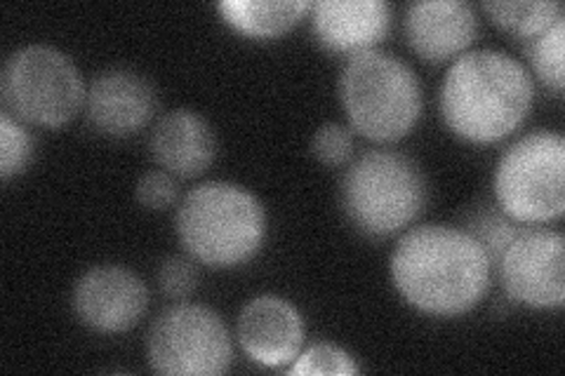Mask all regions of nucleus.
<instances>
[{"label":"nucleus","instance_id":"nucleus-13","mask_svg":"<svg viewBox=\"0 0 565 376\" xmlns=\"http://www.w3.org/2000/svg\"><path fill=\"white\" fill-rule=\"evenodd\" d=\"M405 39L427 62H448L476 41L479 17L465 0H422L405 10Z\"/></svg>","mask_w":565,"mask_h":376},{"label":"nucleus","instance_id":"nucleus-2","mask_svg":"<svg viewBox=\"0 0 565 376\" xmlns=\"http://www.w3.org/2000/svg\"><path fill=\"white\" fill-rule=\"evenodd\" d=\"M533 99V78L519 60L500 50H471L448 68L440 116L459 139L494 144L521 128Z\"/></svg>","mask_w":565,"mask_h":376},{"label":"nucleus","instance_id":"nucleus-5","mask_svg":"<svg viewBox=\"0 0 565 376\" xmlns=\"http://www.w3.org/2000/svg\"><path fill=\"white\" fill-rule=\"evenodd\" d=\"M427 203V182L415 160L396 151H365L342 179L349 222L370 238L396 236Z\"/></svg>","mask_w":565,"mask_h":376},{"label":"nucleus","instance_id":"nucleus-18","mask_svg":"<svg viewBox=\"0 0 565 376\" xmlns=\"http://www.w3.org/2000/svg\"><path fill=\"white\" fill-rule=\"evenodd\" d=\"M563 52H565V20L561 17L542 35L533 41L530 47V62H533L535 76L552 87L556 95L565 87V71H563Z\"/></svg>","mask_w":565,"mask_h":376},{"label":"nucleus","instance_id":"nucleus-24","mask_svg":"<svg viewBox=\"0 0 565 376\" xmlns=\"http://www.w3.org/2000/svg\"><path fill=\"white\" fill-rule=\"evenodd\" d=\"M137 201L139 205H145L147 210H168L177 201V182L170 172L153 170L147 172L139 179L137 184Z\"/></svg>","mask_w":565,"mask_h":376},{"label":"nucleus","instance_id":"nucleus-6","mask_svg":"<svg viewBox=\"0 0 565 376\" xmlns=\"http://www.w3.org/2000/svg\"><path fill=\"white\" fill-rule=\"evenodd\" d=\"M87 87L81 68L52 45H26L12 52L0 74L3 111L12 118L62 128L85 109Z\"/></svg>","mask_w":565,"mask_h":376},{"label":"nucleus","instance_id":"nucleus-16","mask_svg":"<svg viewBox=\"0 0 565 376\" xmlns=\"http://www.w3.org/2000/svg\"><path fill=\"white\" fill-rule=\"evenodd\" d=\"M224 22L250 39H278L292 31L311 10L309 0H222Z\"/></svg>","mask_w":565,"mask_h":376},{"label":"nucleus","instance_id":"nucleus-17","mask_svg":"<svg viewBox=\"0 0 565 376\" xmlns=\"http://www.w3.org/2000/svg\"><path fill=\"white\" fill-rule=\"evenodd\" d=\"M483 10L500 29L525 41H535L563 17V6L556 0H490Z\"/></svg>","mask_w":565,"mask_h":376},{"label":"nucleus","instance_id":"nucleus-3","mask_svg":"<svg viewBox=\"0 0 565 376\" xmlns=\"http://www.w3.org/2000/svg\"><path fill=\"white\" fill-rule=\"evenodd\" d=\"M174 226L193 261L210 268H236L259 253L267 236V214L247 189L232 182H205L184 195Z\"/></svg>","mask_w":565,"mask_h":376},{"label":"nucleus","instance_id":"nucleus-20","mask_svg":"<svg viewBox=\"0 0 565 376\" xmlns=\"http://www.w3.org/2000/svg\"><path fill=\"white\" fill-rule=\"evenodd\" d=\"M33 153V141L22 120L8 111L0 114V176L10 182L14 174H22Z\"/></svg>","mask_w":565,"mask_h":376},{"label":"nucleus","instance_id":"nucleus-23","mask_svg":"<svg viewBox=\"0 0 565 376\" xmlns=\"http://www.w3.org/2000/svg\"><path fill=\"white\" fill-rule=\"evenodd\" d=\"M199 266L191 257H168L158 268V284L168 299H189L199 288Z\"/></svg>","mask_w":565,"mask_h":376},{"label":"nucleus","instance_id":"nucleus-1","mask_svg":"<svg viewBox=\"0 0 565 376\" xmlns=\"http://www.w3.org/2000/svg\"><path fill=\"white\" fill-rule=\"evenodd\" d=\"M388 271L394 288L413 309L455 318L479 307L488 292L492 264L469 230L427 224L396 243Z\"/></svg>","mask_w":565,"mask_h":376},{"label":"nucleus","instance_id":"nucleus-22","mask_svg":"<svg viewBox=\"0 0 565 376\" xmlns=\"http://www.w3.org/2000/svg\"><path fill=\"white\" fill-rule=\"evenodd\" d=\"M311 153L328 168H340L353 155V130L342 122H326L311 139Z\"/></svg>","mask_w":565,"mask_h":376},{"label":"nucleus","instance_id":"nucleus-9","mask_svg":"<svg viewBox=\"0 0 565 376\" xmlns=\"http://www.w3.org/2000/svg\"><path fill=\"white\" fill-rule=\"evenodd\" d=\"M504 292L527 309L565 303V238L561 230L523 226L494 264Z\"/></svg>","mask_w":565,"mask_h":376},{"label":"nucleus","instance_id":"nucleus-12","mask_svg":"<svg viewBox=\"0 0 565 376\" xmlns=\"http://www.w3.org/2000/svg\"><path fill=\"white\" fill-rule=\"evenodd\" d=\"M158 109L151 80L130 68L102 71L87 85L85 116L106 137H130L147 128Z\"/></svg>","mask_w":565,"mask_h":376},{"label":"nucleus","instance_id":"nucleus-11","mask_svg":"<svg viewBox=\"0 0 565 376\" xmlns=\"http://www.w3.org/2000/svg\"><path fill=\"white\" fill-rule=\"evenodd\" d=\"M305 342V318L288 299L262 294L247 301L238 315V344L262 367L290 365Z\"/></svg>","mask_w":565,"mask_h":376},{"label":"nucleus","instance_id":"nucleus-19","mask_svg":"<svg viewBox=\"0 0 565 376\" xmlns=\"http://www.w3.org/2000/svg\"><path fill=\"white\" fill-rule=\"evenodd\" d=\"M523 224L514 222L502 210H481L469 217V226L465 230H469L471 236L481 243V247L486 249V255L490 257V264L494 268L498 259L502 257V253L507 249V245L514 240L521 233Z\"/></svg>","mask_w":565,"mask_h":376},{"label":"nucleus","instance_id":"nucleus-4","mask_svg":"<svg viewBox=\"0 0 565 376\" xmlns=\"http://www.w3.org/2000/svg\"><path fill=\"white\" fill-rule=\"evenodd\" d=\"M349 128L370 141H396L422 114V85L403 60L380 50L351 55L340 76Z\"/></svg>","mask_w":565,"mask_h":376},{"label":"nucleus","instance_id":"nucleus-10","mask_svg":"<svg viewBox=\"0 0 565 376\" xmlns=\"http://www.w3.org/2000/svg\"><path fill=\"white\" fill-rule=\"evenodd\" d=\"M71 301L85 327L99 334H120L132 330L147 313L149 290L130 268L106 264L78 278Z\"/></svg>","mask_w":565,"mask_h":376},{"label":"nucleus","instance_id":"nucleus-15","mask_svg":"<svg viewBox=\"0 0 565 376\" xmlns=\"http://www.w3.org/2000/svg\"><path fill=\"white\" fill-rule=\"evenodd\" d=\"M151 155L172 176H199L217 155L210 122L191 109H172L158 118L149 141Z\"/></svg>","mask_w":565,"mask_h":376},{"label":"nucleus","instance_id":"nucleus-21","mask_svg":"<svg viewBox=\"0 0 565 376\" xmlns=\"http://www.w3.org/2000/svg\"><path fill=\"white\" fill-rule=\"evenodd\" d=\"M359 372V365L353 357L334 344H316L307 351L299 353L292 365L288 367V374H295V376H307V374H338V376H344V374H356Z\"/></svg>","mask_w":565,"mask_h":376},{"label":"nucleus","instance_id":"nucleus-14","mask_svg":"<svg viewBox=\"0 0 565 376\" xmlns=\"http://www.w3.org/2000/svg\"><path fill=\"white\" fill-rule=\"evenodd\" d=\"M309 14L316 41L342 55L375 50L392 26V8L384 0H318Z\"/></svg>","mask_w":565,"mask_h":376},{"label":"nucleus","instance_id":"nucleus-7","mask_svg":"<svg viewBox=\"0 0 565 376\" xmlns=\"http://www.w3.org/2000/svg\"><path fill=\"white\" fill-rule=\"evenodd\" d=\"M494 198L519 224L556 222L565 212V139L530 132L511 144L494 168Z\"/></svg>","mask_w":565,"mask_h":376},{"label":"nucleus","instance_id":"nucleus-8","mask_svg":"<svg viewBox=\"0 0 565 376\" xmlns=\"http://www.w3.org/2000/svg\"><path fill=\"white\" fill-rule=\"evenodd\" d=\"M147 357L158 374L217 376L232 367L234 344L215 311L201 303H177L149 327Z\"/></svg>","mask_w":565,"mask_h":376}]
</instances>
